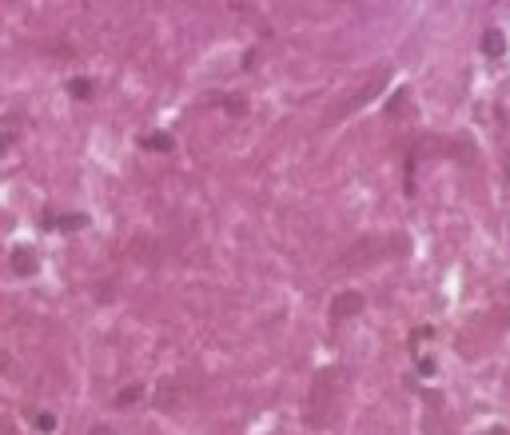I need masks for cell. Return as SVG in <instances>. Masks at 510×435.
I'll use <instances>...</instances> for the list:
<instances>
[{"instance_id":"cell-1","label":"cell","mask_w":510,"mask_h":435,"mask_svg":"<svg viewBox=\"0 0 510 435\" xmlns=\"http://www.w3.org/2000/svg\"><path fill=\"white\" fill-rule=\"evenodd\" d=\"M343 384H347V375L343 367H323L315 375V384H311V404H307V419L311 424H331L335 412H339V399H343Z\"/></svg>"},{"instance_id":"cell-2","label":"cell","mask_w":510,"mask_h":435,"mask_svg":"<svg viewBox=\"0 0 510 435\" xmlns=\"http://www.w3.org/2000/svg\"><path fill=\"white\" fill-rule=\"evenodd\" d=\"M387 76H391L387 68H383V72H375V76H371V80L363 84V88L355 92V96H351V100H343L339 108H335V120H339V116H347V112H359V108H363V104H367V100H375V96H379V92H383V84H387Z\"/></svg>"},{"instance_id":"cell-3","label":"cell","mask_w":510,"mask_h":435,"mask_svg":"<svg viewBox=\"0 0 510 435\" xmlns=\"http://www.w3.org/2000/svg\"><path fill=\"white\" fill-rule=\"evenodd\" d=\"M363 312V295L359 292H343L335 304H331V324H343L347 315H359Z\"/></svg>"},{"instance_id":"cell-4","label":"cell","mask_w":510,"mask_h":435,"mask_svg":"<svg viewBox=\"0 0 510 435\" xmlns=\"http://www.w3.org/2000/svg\"><path fill=\"white\" fill-rule=\"evenodd\" d=\"M12 272H16V276L36 272V256H32L28 248H16V252H12Z\"/></svg>"},{"instance_id":"cell-5","label":"cell","mask_w":510,"mask_h":435,"mask_svg":"<svg viewBox=\"0 0 510 435\" xmlns=\"http://www.w3.org/2000/svg\"><path fill=\"white\" fill-rule=\"evenodd\" d=\"M482 52H487V56H502V32L499 28H490L487 36H482Z\"/></svg>"},{"instance_id":"cell-6","label":"cell","mask_w":510,"mask_h":435,"mask_svg":"<svg viewBox=\"0 0 510 435\" xmlns=\"http://www.w3.org/2000/svg\"><path fill=\"white\" fill-rule=\"evenodd\" d=\"M144 148H152V152H168L171 148V136H164V132H152V136H144Z\"/></svg>"},{"instance_id":"cell-7","label":"cell","mask_w":510,"mask_h":435,"mask_svg":"<svg viewBox=\"0 0 510 435\" xmlns=\"http://www.w3.org/2000/svg\"><path fill=\"white\" fill-rule=\"evenodd\" d=\"M48 224H56V228H64V232H76V228L88 224V216H60V220H48Z\"/></svg>"},{"instance_id":"cell-8","label":"cell","mask_w":510,"mask_h":435,"mask_svg":"<svg viewBox=\"0 0 510 435\" xmlns=\"http://www.w3.org/2000/svg\"><path fill=\"white\" fill-rule=\"evenodd\" d=\"M140 395H144V387H140V384H132V387H124V392H120V399H116V404H120V407H132L136 399H140Z\"/></svg>"},{"instance_id":"cell-9","label":"cell","mask_w":510,"mask_h":435,"mask_svg":"<svg viewBox=\"0 0 510 435\" xmlns=\"http://www.w3.org/2000/svg\"><path fill=\"white\" fill-rule=\"evenodd\" d=\"M72 96L88 100V96H92V84H88V80H72Z\"/></svg>"},{"instance_id":"cell-10","label":"cell","mask_w":510,"mask_h":435,"mask_svg":"<svg viewBox=\"0 0 510 435\" xmlns=\"http://www.w3.org/2000/svg\"><path fill=\"white\" fill-rule=\"evenodd\" d=\"M52 427H56V419H52L48 412H41V415H36V431H52Z\"/></svg>"},{"instance_id":"cell-11","label":"cell","mask_w":510,"mask_h":435,"mask_svg":"<svg viewBox=\"0 0 510 435\" xmlns=\"http://www.w3.org/2000/svg\"><path fill=\"white\" fill-rule=\"evenodd\" d=\"M9 372V355H0V375Z\"/></svg>"},{"instance_id":"cell-12","label":"cell","mask_w":510,"mask_h":435,"mask_svg":"<svg viewBox=\"0 0 510 435\" xmlns=\"http://www.w3.org/2000/svg\"><path fill=\"white\" fill-rule=\"evenodd\" d=\"M92 435H112V431H108V427H96V431H92Z\"/></svg>"},{"instance_id":"cell-13","label":"cell","mask_w":510,"mask_h":435,"mask_svg":"<svg viewBox=\"0 0 510 435\" xmlns=\"http://www.w3.org/2000/svg\"><path fill=\"white\" fill-rule=\"evenodd\" d=\"M4 148H9V136H0V152H4Z\"/></svg>"}]
</instances>
